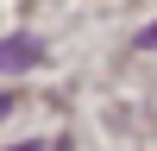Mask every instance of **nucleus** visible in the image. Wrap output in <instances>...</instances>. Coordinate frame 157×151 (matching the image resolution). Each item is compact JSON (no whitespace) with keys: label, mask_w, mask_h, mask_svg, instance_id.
<instances>
[{"label":"nucleus","mask_w":157,"mask_h":151,"mask_svg":"<svg viewBox=\"0 0 157 151\" xmlns=\"http://www.w3.org/2000/svg\"><path fill=\"white\" fill-rule=\"evenodd\" d=\"M38 63H44V44H38V38H0V69H38Z\"/></svg>","instance_id":"obj_1"},{"label":"nucleus","mask_w":157,"mask_h":151,"mask_svg":"<svg viewBox=\"0 0 157 151\" xmlns=\"http://www.w3.org/2000/svg\"><path fill=\"white\" fill-rule=\"evenodd\" d=\"M138 44H145V50H157V25H145V32H138Z\"/></svg>","instance_id":"obj_2"},{"label":"nucleus","mask_w":157,"mask_h":151,"mask_svg":"<svg viewBox=\"0 0 157 151\" xmlns=\"http://www.w3.org/2000/svg\"><path fill=\"white\" fill-rule=\"evenodd\" d=\"M19 151H63V145H44V138H38V145H19Z\"/></svg>","instance_id":"obj_3"},{"label":"nucleus","mask_w":157,"mask_h":151,"mask_svg":"<svg viewBox=\"0 0 157 151\" xmlns=\"http://www.w3.org/2000/svg\"><path fill=\"white\" fill-rule=\"evenodd\" d=\"M6 107H13V101H6V95H0V113H6Z\"/></svg>","instance_id":"obj_4"}]
</instances>
